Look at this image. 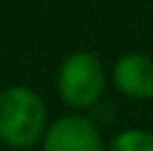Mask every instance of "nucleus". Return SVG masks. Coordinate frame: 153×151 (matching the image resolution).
I'll return each instance as SVG.
<instances>
[{
    "instance_id": "obj_1",
    "label": "nucleus",
    "mask_w": 153,
    "mask_h": 151,
    "mask_svg": "<svg viewBox=\"0 0 153 151\" xmlns=\"http://www.w3.org/2000/svg\"><path fill=\"white\" fill-rule=\"evenodd\" d=\"M48 124L46 100L32 86L13 84L0 89V143L16 151L35 149L40 146Z\"/></svg>"
},
{
    "instance_id": "obj_2",
    "label": "nucleus",
    "mask_w": 153,
    "mask_h": 151,
    "mask_svg": "<svg viewBox=\"0 0 153 151\" xmlns=\"http://www.w3.org/2000/svg\"><path fill=\"white\" fill-rule=\"evenodd\" d=\"M108 86V70L105 62L94 51H73L62 59L56 70V92L67 108L75 113H83L94 108Z\"/></svg>"
},
{
    "instance_id": "obj_3",
    "label": "nucleus",
    "mask_w": 153,
    "mask_h": 151,
    "mask_svg": "<svg viewBox=\"0 0 153 151\" xmlns=\"http://www.w3.org/2000/svg\"><path fill=\"white\" fill-rule=\"evenodd\" d=\"M108 143L100 127L86 113H67L48 124L40 151H105Z\"/></svg>"
},
{
    "instance_id": "obj_4",
    "label": "nucleus",
    "mask_w": 153,
    "mask_h": 151,
    "mask_svg": "<svg viewBox=\"0 0 153 151\" xmlns=\"http://www.w3.org/2000/svg\"><path fill=\"white\" fill-rule=\"evenodd\" d=\"M113 84L129 100H153V57L129 51L113 65Z\"/></svg>"
},
{
    "instance_id": "obj_5",
    "label": "nucleus",
    "mask_w": 153,
    "mask_h": 151,
    "mask_svg": "<svg viewBox=\"0 0 153 151\" xmlns=\"http://www.w3.org/2000/svg\"><path fill=\"white\" fill-rule=\"evenodd\" d=\"M105 151H153V132H148V130H124L108 143Z\"/></svg>"
}]
</instances>
